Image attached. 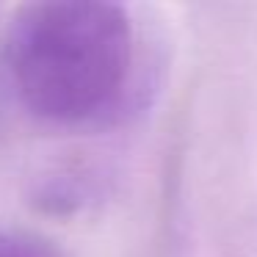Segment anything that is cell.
I'll list each match as a JSON object with an SVG mask.
<instances>
[{
	"mask_svg": "<svg viewBox=\"0 0 257 257\" xmlns=\"http://www.w3.org/2000/svg\"><path fill=\"white\" fill-rule=\"evenodd\" d=\"M6 64L23 102L36 116L89 119L111 105L127 80L133 28L113 3H34L9 25Z\"/></svg>",
	"mask_w": 257,
	"mask_h": 257,
	"instance_id": "1",
	"label": "cell"
},
{
	"mask_svg": "<svg viewBox=\"0 0 257 257\" xmlns=\"http://www.w3.org/2000/svg\"><path fill=\"white\" fill-rule=\"evenodd\" d=\"M0 257H61V254L45 238H36L31 232L0 229Z\"/></svg>",
	"mask_w": 257,
	"mask_h": 257,
	"instance_id": "2",
	"label": "cell"
}]
</instances>
